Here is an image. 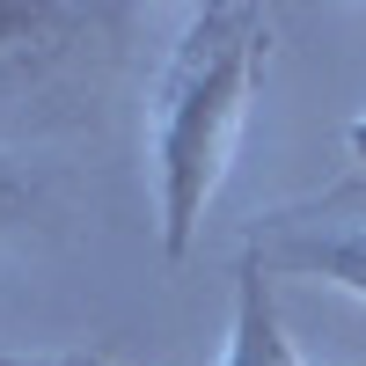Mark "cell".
<instances>
[{"instance_id": "1", "label": "cell", "mask_w": 366, "mask_h": 366, "mask_svg": "<svg viewBox=\"0 0 366 366\" xmlns=\"http://www.w3.org/2000/svg\"><path fill=\"white\" fill-rule=\"evenodd\" d=\"M271 59V15L249 0H205L183 15L169 66L154 81V220L169 264L191 257L212 198L249 139Z\"/></svg>"}, {"instance_id": "2", "label": "cell", "mask_w": 366, "mask_h": 366, "mask_svg": "<svg viewBox=\"0 0 366 366\" xmlns=\"http://www.w3.org/2000/svg\"><path fill=\"white\" fill-rule=\"evenodd\" d=\"M249 249L264 257L271 279L293 271V279H322V286L366 300V212L359 220H286L264 242H249Z\"/></svg>"}, {"instance_id": "3", "label": "cell", "mask_w": 366, "mask_h": 366, "mask_svg": "<svg viewBox=\"0 0 366 366\" xmlns=\"http://www.w3.org/2000/svg\"><path fill=\"white\" fill-rule=\"evenodd\" d=\"M220 366H308L286 337V315H279V293H271V271L257 249H242L234 264V315H227V352Z\"/></svg>"}, {"instance_id": "4", "label": "cell", "mask_w": 366, "mask_h": 366, "mask_svg": "<svg viewBox=\"0 0 366 366\" xmlns=\"http://www.w3.org/2000/svg\"><path fill=\"white\" fill-rule=\"evenodd\" d=\"M81 22H88V8H66V0H0V66L59 51Z\"/></svg>"}, {"instance_id": "5", "label": "cell", "mask_w": 366, "mask_h": 366, "mask_svg": "<svg viewBox=\"0 0 366 366\" xmlns=\"http://www.w3.org/2000/svg\"><path fill=\"white\" fill-rule=\"evenodd\" d=\"M37 176H22L8 154H0V242H8V234H22L29 227V212H37Z\"/></svg>"}, {"instance_id": "6", "label": "cell", "mask_w": 366, "mask_h": 366, "mask_svg": "<svg viewBox=\"0 0 366 366\" xmlns=\"http://www.w3.org/2000/svg\"><path fill=\"white\" fill-rule=\"evenodd\" d=\"M88 352H0V366H81Z\"/></svg>"}, {"instance_id": "7", "label": "cell", "mask_w": 366, "mask_h": 366, "mask_svg": "<svg viewBox=\"0 0 366 366\" xmlns=\"http://www.w3.org/2000/svg\"><path fill=\"white\" fill-rule=\"evenodd\" d=\"M345 147H352V154L366 162V117H352V132H345Z\"/></svg>"}, {"instance_id": "8", "label": "cell", "mask_w": 366, "mask_h": 366, "mask_svg": "<svg viewBox=\"0 0 366 366\" xmlns=\"http://www.w3.org/2000/svg\"><path fill=\"white\" fill-rule=\"evenodd\" d=\"M81 366H110V359H103V352H88V359H81Z\"/></svg>"}]
</instances>
